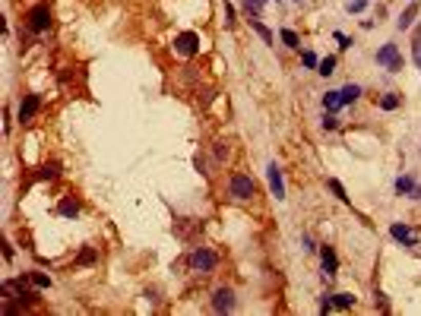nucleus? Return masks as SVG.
I'll list each match as a JSON object with an SVG mask.
<instances>
[{
	"instance_id": "obj_1",
	"label": "nucleus",
	"mask_w": 421,
	"mask_h": 316,
	"mask_svg": "<svg viewBox=\"0 0 421 316\" xmlns=\"http://www.w3.org/2000/svg\"><path fill=\"white\" fill-rule=\"evenodd\" d=\"M26 26H29L35 35L48 32V26H51V10H48V4H38V7H32V10H29V16H26Z\"/></svg>"
},
{
	"instance_id": "obj_2",
	"label": "nucleus",
	"mask_w": 421,
	"mask_h": 316,
	"mask_svg": "<svg viewBox=\"0 0 421 316\" xmlns=\"http://www.w3.org/2000/svg\"><path fill=\"white\" fill-rule=\"evenodd\" d=\"M228 193L234 199H253V196H257V187H253V180L247 174H234L231 183H228Z\"/></svg>"
},
{
	"instance_id": "obj_3",
	"label": "nucleus",
	"mask_w": 421,
	"mask_h": 316,
	"mask_svg": "<svg viewBox=\"0 0 421 316\" xmlns=\"http://www.w3.org/2000/svg\"><path fill=\"white\" fill-rule=\"evenodd\" d=\"M377 64H380L383 70H390V73H399V70H402V54H399V48H396V45H383V48L377 51Z\"/></svg>"
},
{
	"instance_id": "obj_4",
	"label": "nucleus",
	"mask_w": 421,
	"mask_h": 316,
	"mask_svg": "<svg viewBox=\"0 0 421 316\" xmlns=\"http://www.w3.org/2000/svg\"><path fill=\"white\" fill-rule=\"evenodd\" d=\"M174 51L184 54V57H193V54L199 51V35L196 32H181L174 38Z\"/></svg>"
},
{
	"instance_id": "obj_5",
	"label": "nucleus",
	"mask_w": 421,
	"mask_h": 316,
	"mask_svg": "<svg viewBox=\"0 0 421 316\" xmlns=\"http://www.w3.org/2000/svg\"><path fill=\"white\" fill-rule=\"evenodd\" d=\"M212 310H215V313H231V310H234V291H231V288H215V294H212Z\"/></svg>"
},
{
	"instance_id": "obj_6",
	"label": "nucleus",
	"mask_w": 421,
	"mask_h": 316,
	"mask_svg": "<svg viewBox=\"0 0 421 316\" xmlns=\"http://www.w3.org/2000/svg\"><path fill=\"white\" fill-rule=\"evenodd\" d=\"M190 266L193 269H199V272H212L215 269V253H209V250H193V256H190Z\"/></svg>"
},
{
	"instance_id": "obj_7",
	"label": "nucleus",
	"mask_w": 421,
	"mask_h": 316,
	"mask_svg": "<svg viewBox=\"0 0 421 316\" xmlns=\"http://www.w3.org/2000/svg\"><path fill=\"white\" fill-rule=\"evenodd\" d=\"M266 177H269V190L276 199H285V183H282V171H279V164L272 161L269 168H266Z\"/></svg>"
},
{
	"instance_id": "obj_8",
	"label": "nucleus",
	"mask_w": 421,
	"mask_h": 316,
	"mask_svg": "<svg viewBox=\"0 0 421 316\" xmlns=\"http://www.w3.org/2000/svg\"><path fill=\"white\" fill-rule=\"evenodd\" d=\"M38 108H42V98H38V95H26V101L19 104V120L29 123L35 114H38Z\"/></svg>"
},
{
	"instance_id": "obj_9",
	"label": "nucleus",
	"mask_w": 421,
	"mask_h": 316,
	"mask_svg": "<svg viewBox=\"0 0 421 316\" xmlns=\"http://www.w3.org/2000/svg\"><path fill=\"white\" fill-rule=\"evenodd\" d=\"M320 256H323V275L333 278V275H336V250H333V247H323Z\"/></svg>"
},
{
	"instance_id": "obj_10",
	"label": "nucleus",
	"mask_w": 421,
	"mask_h": 316,
	"mask_svg": "<svg viewBox=\"0 0 421 316\" xmlns=\"http://www.w3.org/2000/svg\"><path fill=\"white\" fill-rule=\"evenodd\" d=\"M390 234H393L396 240H402L406 247H415V244H418V240H415V234H412L406 225H390Z\"/></svg>"
},
{
	"instance_id": "obj_11",
	"label": "nucleus",
	"mask_w": 421,
	"mask_h": 316,
	"mask_svg": "<svg viewBox=\"0 0 421 316\" xmlns=\"http://www.w3.org/2000/svg\"><path fill=\"white\" fill-rule=\"evenodd\" d=\"M57 212H61L64 218H76V215H79V202L67 196V199H61V206H57Z\"/></svg>"
},
{
	"instance_id": "obj_12",
	"label": "nucleus",
	"mask_w": 421,
	"mask_h": 316,
	"mask_svg": "<svg viewBox=\"0 0 421 316\" xmlns=\"http://www.w3.org/2000/svg\"><path fill=\"white\" fill-rule=\"evenodd\" d=\"M345 101H342V92H326V95H323V108L326 111H339Z\"/></svg>"
},
{
	"instance_id": "obj_13",
	"label": "nucleus",
	"mask_w": 421,
	"mask_h": 316,
	"mask_svg": "<svg viewBox=\"0 0 421 316\" xmlns=\"http://www.w3.org/2000/svg\"><path fill=\"white\" fill-rule=\"evenodd\" d=\"M415 187H418V183H415L412 177H399V180H396V193H399V196H412Z\"/></svg>"
},
{
	"instance_id": "obj_14",
	"label": "nucleus",
	"mask_w": 421,
	"mask_h": 316,
	"mask_svg": "<svg viewBox=\"0 0 421 316\" xmlns=\"http://www.w3.org/2000/svg\"><path fill=\"white\" fill-rule=\"evenodd\" d=\"M358 98H361V86L349 82V86L342 89V101H345V104H352V101H358Z\"/></svg>"
},
{
	"instance_id": "obj_15",
	"label": "nucleus",
	"mask_w": 421,
	"mask_h": 316,
	"mask_svg": "<svg viewBox=\"0 0 421 316\" xmlns=\"http://www.w3.org/2000/svg\"><path fill=\"white\" fill-rule=\"evenodd\" d=\"M415 16H418V4H415V0H412V7H409L406 13H402V16H399V23H396V26H399V29H409V26H412V19H415Z\"/></svg>"
},
{
	"instance_id": "obj_16",
	"label": "nucleus",
	"mask_w": 421,
	"mask_h": 316,
	"mask_svg": "<svg viewBox=\"0 0 421 316\" xmlns=\"http://www.w3.org/2000/svg\"><path fill=\"white\" fill-rule=\"evenodd\" d=\"M399 104H402V98L396 95V92H387V95L380 98V108H383V111H396Z\"/></svg>"
},
{
	"instance_id": "obj_17",
	"label": "nucleus",
	"mask_w": 421,
	"mask_h": 316,
	"mask_svg": "<svg viewBox=\"0 0 421 316\" xmlns=\"http://www.w3.org/2000/svg\"><path fill=\"white\" fill-rule=\"evenodd\" d=\"M333 307L336 310H349V307H355V297L352 294H333Z\"/></svg>"
},
{
	"instance_id": "obj_18",
	"label": "nucleus",
	"mask_w": 421,
	"mask_h": 316,
	"mask_svg": "<svg viewBox=\"0 0 421 316\" xmlns=\"http://www.w3.org/2000/svg\"><path fill=\"white\" fill-rule=\"evenodd\" d=\"M250 26H253V29L260 32V38H263L266 45H272V32H269V29H266V26L260 23V19H257V16H250Z\"/></svg>"
},
{
	"instance_id": "obj_19",
	"label": "nucleus",
	"mask_w": 421,
	"mask_h": 316,
	"mask_svg": "<svg viewBox=\"0 0 421 316\" xmlns=\"http://www.w3.org/2000/svg\"><path fill=\"white\" fill-rule=\"evenodd\" d=\"M29 278H32V285L38 288V291H45V288H51V278L48 275H42V272H29Z\"/></svg>"
},
{
	"instance_id": "obj_20",
	"label": "nucleus",
	"mask_w": 421,
	"mask_h": 316,
	"mask_svg": "<svg viewBox=\"0 0 421 316\" xmlns=\"http://www.w3.org/2000/svg\"><path fill=\"white\" fill-rule=\"evenodd\" d=\"M412 57H415V67L421 70V26L415 32V41H412Z\"/></svg>"
},
{
	"instance_id": "obj_21",
	"label": "nucleus",
	"mask_w": 421,
	"mask_h": 316,
	"mask_svg": "<svg viewBox=\"0 0 421 316\" xmlns=\"http://www.w3.org/2000/svg\"><path fill=\"white\" fill-rule=\"evenodd\" d=\"M57 174H61V164H57V161H51V164H45V168H42L38 177H42V180H54Z\"/></svg>"
},
{
	"instance_id": "obj_22",
	"label": "nucleus",
	"mask_w": 421,
	"mask_h": 316,
	"mask_svg": "<svg viewBox=\"0 0 421 316\" xmlns=\"http://www.w3.org/2000/svg\"><path fill=\"white\" fill-rule=\"evenodd\" d=\"M317 73H320V76H329V73H336V57H323L320 67H317Z\"/></svg>"
},
{
	"instance_id": "obj_23",
	"label": "nucleus",
	"mask_w": 421,
	"mask_h": 316,
	"mask_svg": "<svg viewBox=\"0 0 421 316\" xmlns=\"http://www.w3.org/2000/svg\"><path fill=\"white\" fill-rule=\"evenodd\" d=\"M95 259H98V253H95L92 247H86V250L79 253V266H92V263H95Z\"/></svg>"
},
{
	"instance_id": "obj_24",
	"label": "nucleus",
	"mask_w": 421,
	"mask_h": 316,
	"mask_svg": "<svg viewBox=\"0 0 421 316\" xmlns=\"http://www.w3.org/2000/svg\"><path fill=\"white\" fill-rule=\"evenodd\" d=\"M282 41H285L288 48H301V38H298V35L291 32V29H282Z\"/></svg>"
},
{
	"instance_id": "obj_25",
	"label": "nucleus",
	"mask_w": 421,
	"mask_h": 316,
	"mask_svg": "<svg viewBox=\"0 0 421 316\" xmlns=\"http://www.w3.org/2000/svg\"><path fill=\"white\" fill-rule=\"evenodd\" d=\"M326 183H329V190H333V193H336V196H339V199H342V202H349V196H345V187H342V183H339V180H336V177H329V180H326Z\"/></svg>"
},
{
	"instance_id": "obj_26",
	"label": "nucleus",
	"mask_w": 421,
	"mask_h": 316,
	"mask_svg": "<svg viewBox=\"0 0 421 316\" xmlns=\"http://www.w3.org/2000/svg\"><path fill=\"white\" fill-rule=\"evenodd\" d=\"M301 60H304V67H310V70L320 67V60H317V54H314V51H304V54H301Z\"/></svg>"
},
{
	"instance_id": "obj_27",
	"label": "nucleus",
	"mask_w": 421,
	"mask_h": 316,
	"mask_svg": "<svg viewBox=\"0 0 421 316\" xmlns=\"http://www.w3.org/2000/svg\"><path fill=\"white\" fill-rule=\"evenodd\" d=\"M368 7V0H349V13H361Z\"/></svg>"
},
{
	"instance_id": "obj_28",
	"label": "nucleus",
	"mask_w": 421,
	"mask_h": 316,
	"mask_svg": "<svg viewBox=\"0 0 421 316\" xmlns=\"http://www.w3.org/2000/svg\"><path fill=\"white\" fill-rule=\"evenodd\" d=\"M336 127H339V120L333 117V111H329V114L323 117V130H336Z\"/></svg>"
},
{
	"instance_id": "obj_29",
	"label": "nucleus",
	"mask_w": 421,
	"mask_h": 316,
	"mask_svg": "<svg viewBox=\"0 0 421 316\" xmlns=\"http://www.w3.org/2000/svg\"><path fill=\"white\" fill-rule=\"evenodd\" d=\"M225 26H234V7L225 0Z\"/></svg>"
},
{
	"instance_id": "obj_30",
	"label": "nucleus",
	"mask_w": 421,
	"mask_h": 316,
	"mask_svg": "<svg viewBox=\"0 0 421 316\" xmlns=\"http://www.w3.org/2000/svg\"><path fill=\"white\" fill-rule=\"evenodd\" d=\"M374 304H377V307H380L383 313H387V310H390V307H387V297H383L380 291H374Z\"/></svg>"
},
{
	"instance_id": "obj_31",
	"label": "nucleus",
	"mask_w": 421,
	"mask_h": 316,
	"mask_svg": "<svg viewBox=\"0 0 421 316\" xmlns=\"http://www.w3.org/2000/svg\"><path fill=\"white\" fill-rule=\"evenodd\" d=\"M336 41H339V48H342V51H345V48H352V38H345L342 32H336Z\"/></svg>"
},
{
	"instance_id": "obj_32",
	"label": "nucleus",
	"mask_w": 421,
	"mask_h": 316,
	"mask_svg": "<svg viewBox=\"0 0 421 316\" xmlns=\"http://www.w3.org/2000/svg\"><path fill=\"white\" fill-rule=\"evenodd\" d=\"M225 152H228V149H225V142H218V145H215V158L222 161V158H225Z\"/></svg>"
},
{
	"instance_id": "obj_33",
	"label": "nucleus",
	"mask_w": 421,
	"mask_h": 316,
	"mask_svg": "<svg viewBox=\"0 0 421 316\" xmlns=\"http://www.w3.org/2000/svg\"><path fill=\"white\" fill-rule=\"evenodd\" d=\"M247 4H253V7H257V10H260V7L266 4V0H247Z\"/></svg>"
},
{
	"instance_id": "obj_34",
	"label": "nucleus",
	"mask_w": 421,
	"mask_h": 316,
	"mask_svg": "<svg viewBox=\"0 0 421 316\" xmlns=\"http://www.w3.org/2000/svg\"><path fill=\"white\" fill-rule=\"evenodd\" d=\"M412 196H418V199H421V187H415V193H412Z\"/></svg>"
},
{
	"instance_id": "obj_35",
	"label": "nucleus",
	"mask_w": 421,
	"mask_h": 316,
	"mask_svg": "<svg viewBox=\"0 0 421 316\" xmlns=\"http://www.w3.org/2000/svg\"><path fill=\"white\" fill-rule=\"evenodd\" d=\"M295 4H301V0H295Z\"/></svg>"
}]
</instances>
